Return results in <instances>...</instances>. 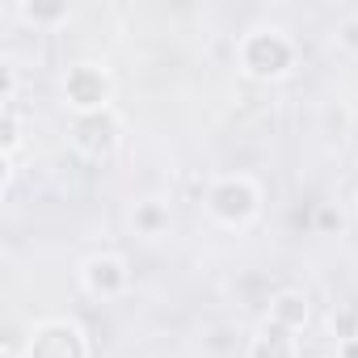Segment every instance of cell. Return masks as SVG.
Masks as SVG:
<instances>
[{"label":"cell","mask_w":358,"mask_h":358,"mask_svg":"<svg viewBox=\"0 0 358 358\" xmlns=\"http://www.w3.org/2000/svg\"><path fill=\"white\" fill-rule=\"evenodd\" d=\"M207 211H211V220L224 224V228H245V224H253L257 211H262V190H257L253 177L228 173V177H220V182H211V190H207Z\"/></svg>","instance_id":"cell-1"},{"label":"cell","mask_w":358,"mask_h":358,"mask_svg":"<svg viewBox=\"0 0 358 358\" xmlns=\"http://www.w3.org/2000/svg\"><path fill=\"white\" fill-rule=\"evenodd\" d=\"M241 68L253 80H282L295 68V43L282 30H253L241 38Z\"/></svg>","instance_id":"cell-2"},{"label":"cell","mask_w":358,"mask_h":358,"mask_svg":"<svg viewBox=\"0 0 358 358\" xmlns=\"http://www.w3.org/2000/svg\"><path fill=\"white\" fill-rule=\"evenodd\" d=\"M110 93H114V80L106 68L97 64H76L68 68L64 76V97L76 114H97V110H110Z\"/></svg>","instance_id":"cell-3"},{"label":"cell","mask_w":358,"mask_h":358,"mask_svg":"<svg viewBox=\"0 0 358 358\" xmlns=\"http://www.w3.org/2000/svg\"><path fill=\"white\" fill-rule=\"evenodd\" d=\"M118 139H122V122H118L114 110L76 114V122H72V143H76V152L89 156V160H110L114 148H118Z\"/></svg>","instance_id":"cell-4"},{"label":"cell","mask_w":358,"mask_h":358,"mask_svg":"<svg viewBox=\"0 0 358 358\" xmlns=\"http://www.w3.org/2000/svg\"><path fill=\"white\" fill-rule=\"evenodd\" d=\"M26 358H89L85 329L72 320H47L26 337Z\"/></svg>","instance_id":"cell-5"},{"label":"cell","mask_w":358,"mask_h":358,"mask_svg":"<svg viewBox=\"0 0 358 358\" xmlns=\"http://www.w3.org/2000/svg\"><path fill=\"white\" fill-rule=\"evenodd\" d=\"M80 278H85V291H89V295H97V299H118V295L127 291V282H131V270H127V262L114 257V253H93V257L85 262Z\"/></svg>","instance_id":"cell-6"},{"label":"cell","mask_w":358,"mask_h":358,"mask_svg":"<svg viewBox=\"0 0 358 358\" xmlns=\"http://www.w3.org/2000/svg\"><path fill=\"white\" fill-rule=\"evenodd\" d=\"M270 320L282 324V329H291V333H299V329H308V320H312V299H308L303 291L287 287V291H278V295L270 299Z\"/></svg>","instance_id":"cell-7"},{"label":"cell","mask_w":358,"mask_h":358,"mask_svg":"<svg viewBox=\"0 0 358 358\" xmlns=\"http://www.w3.org/2000/svg\"><path fill=\"white\" fill-rule=\"evenodd\" d=\"M249 358H299V341H295L291 329L266 320L257 329V337L249 341Z\"/></svg>","instance_id":"cell-8"},{"label":"cell","mask_w":358,"mask_h":358,"mask_svg":"<svg viewBox=\"0 0 358 358\" xmlns=\"http://www.w3.org/2000/svg\"><path fill=\"white\" fill-rule=\"evenodd\" d=\"M17 143H22V118H17V106H5V110H0V156H5V186H9V177H13Z\"/></svg>","instance_id":"cell-9"},{"label":"cell","mask_w":358,"mask_h":358,"mask_svg":"<svg viewBox=\"0 0 358 358\" xmlns=\"http://www.w3.org/2000/svg\"><path fill=\"white\" fill-rule=\"evenodd\" d=\"M135 228H139L143 236H160V232L169 228V207H160V203H139V207H135Z\"/></svg>","instance_id":"cell-10"},{"label":"cell","mask_w":358,"mask_h":358,"mask_svg":"<svg viewBox=\"0 0 358 358\" xmlns=\"http://www.w3.org/2000/svg\"><path fill=\"white\" fill-rule=\"evenodd\" d=\"M17 13L34 26H55V22H68V5H38V0H26L17 5Z\"/></svg>","instance_id":"cell-11"},{"label":"cell","mask_w":358,"mask_h":358,"mask_svg":"<svg viewBox=\"0 0 358 358\" xmlns=\"http://www.w3.org/2000/svg\"><path fill=\"white\" fill-rule=\"evenodd\" d=\"M333 333H337V341H350V337H358V308H333Z\"/></svg>","instance_id":"cell-12"},{"label":"cell","mask_w":358,"mask_h":358,"mask_svg":"<svg viewBox=\"0 0 358 358\" xmlns=\"http://www.w3.org/2000/svg\"><path fill=\"white\" fill-rule=\"evenodd\" d=\"M316 232H341V211L329 207V203H320L316 207Z\"/></svg>","instance_id":"cell-13"},{"label":"cell","mask_w":358,"mask_h":358,"mask_svg":"<svg viewBox=\"0 0 358 358\" xmlns=\"http://www.w3.org/2000/svg\"><path fill=\"white\" fill-rule=\"evenodd\" d=\"M337 43H341L345 51H358V13H354V17H345V22L337 26Z\"/></svg>","instance_id":"cell-14"},{"label":"cell","mask_w":358,"mask_h":358,"mask_svg":"<svg viewBox=\"0 0 358 358\" xmlns=\"http://www.w3.org/2000/svg\"><path fill=\"white\" fill-rule=\"evenodd\" d=\"M337 358H358V337H350V341H337Z\"/></svg>","instance_id":"cell-15"}]
</instances>
